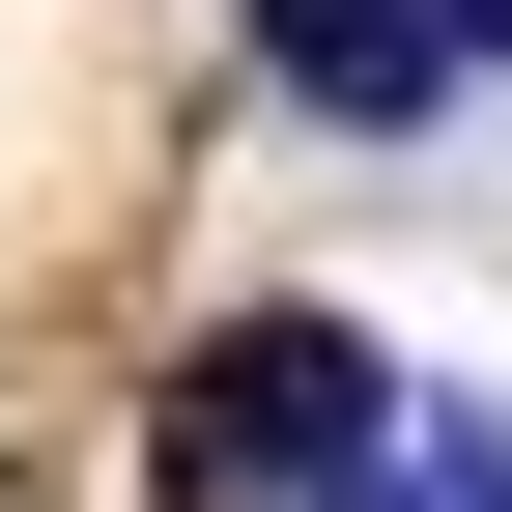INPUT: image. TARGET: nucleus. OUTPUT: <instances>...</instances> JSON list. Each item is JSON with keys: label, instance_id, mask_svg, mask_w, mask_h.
Here are the masks:
<instances>
[{"label": "nucleus", "instance_id": "obj_2", "mask_svg": "<svg viewBox=\"0 0 512 512\" xmlns=\"http://www.w3.org/2000/svg\"><path fill=\"white\" fill-rule=\"evenodd\" d=\"M456 57H512V0H456Z\"/></svg>", "mask_w": 512, "mask_h": 512}, {"label": "nucleus", "instance_id": "obj_1", "mask_svg": "<svg viewBox=\"0 0 512 512\" xmlns=\"http://www.w3.org/2000/svg\"><path fill=\"white\" fill-rule=\"evenodd\" d=\"M370 456H399V399H370L342 313H228V342L171 370V484H313V512H342Z\"/></svg>", "mask_w": 512, "mask_h": 512}]
</instances>
